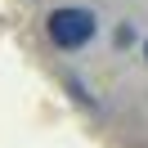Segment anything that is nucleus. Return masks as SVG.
Segmentation results:
<instances>
[{
	"label": "nucleus",
	"instance_id": "1",
	"mask_svg": "<svg viewBox=\"0 0 148 148\" xmlns=\"http://www.w3.org/2000/svg\"><path fill=\"white\" fill-rule=\"evenodd\" d=\"M94 32H99V18H94V9L63 5V9H49V18H45V36L54 40L63 54H76V49H85V45L94 40Z\"/></svg>",
	"mask_w": 148,
	"mask_h": 148
},
{
	"label": "nucleus",
	"instance_id": "2",
	"mask_svg": "<svg viewBox=\"0 0 148 148\" xmlns=\"http://www.w3.org/2000/svg\"><path fill=\"white\" fill-rule=\"evenodd\" d=\"M144 58H148V40H144Z\"/></svg>",
	"mask_w": 148,
	"mask_h": 148
}]
</instances>
